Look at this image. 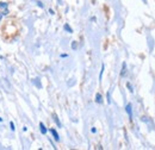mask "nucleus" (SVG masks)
<instances>
[{
  "mask_svg": "<svg viewBox=\"0 0 155 150\" xmlns=\"http://www.w3.org/2000/svg\"><path fill=\"white\" fill-rule=\"evenodd\" d=\"M67 56H68L67 54H62V55H61V57H67Z\"/></svg>",
  "mask_w": 155,
  "mask_h": 150,
  "instance_id": "nucleus-17",
  "label": "nucleus"
},
{
  "mask_svg": "<svg viewBox=\"0 0 155 150\" xmlns=\"http://www.w3.org/2000/svg\"><path fill=\"white\" fill-rule=\"evenodd\" d=\"M125 74H127V63H125V62H123V64H122L120 76H125Z\"/></svg>",
  "mask_w": 155,
  "mask_h": 150,
  "instance_id": "nucleus-3",
  "label": "nucleus"
},
{
  "mask_svg": "<svg viewBox=\"0 0 155 150\" xmlns=\"http://www.w3.org/2000/svg\"><path fill=\"white\" fill-rule=\"evenodd\" d=\"M10 128H11V130H12V131H15V130H16V126H15L13 122H10Z\"/></svg>",
  "mask_w": 155,
  "mask_h": 150,
  "instance_id": "nucleus-10",
  "label": "nucleus"
},
{
  "mask_svg": "<svg viewBox=\"0 0 155 150\" xmlns=\"http://www.w3.org/2000/svg\"><path fill=\"white\" fill-rule=\"evenodd\" d=\"M107 104H111V99H110V92H107Z\"/></svg>",
  "mask_w": 155,
  "mask_h": 150,
  "instance_id": "nucleus-12",
  "label": "nucleus"
},
{
  "mask_svg": "<svg viewBox=\"0 0 155 150\" xmlns=\"http://www.w3.org/2000/svg\"><path fill=\"white\" fill-rule=\"evenodd\" d=\"M125 111H127V113H128L129 118H130V119H133V111H131V104H128V105H127V107H125Z\"/></svg>",
  "mask_w": 155,
  "mask_h": 150,
  "instance_id": "nucleus-2",
  "label": "nucleus"
},
{
  "mask_svg": "<svg viewBox=\"0 0 155 150\" xmlns=\"http://www.w3.org/2000/svg\"><path fill=\"white\" fill-rule=\"evenodd\" d=\"M4 17V15H2V12H0V21H1V19Z\"/></svg>",
  "mask_w": 155,
  "mask_h": 150,
  "instance_id": "nucleus-16",
  "label": "nucleus"
},
{
  "mask_svg": "<svg viewBox=\"0 0 155 150\" xmlns=\"http://www.w3.org/2000/svg\"><path fill=\"white\" fill-rule=\"evenodd\" d=\"M91 131L93 132V133H96V132H97V129H96V128H92V130H91Z\"/></svg>",
  "mask_w": 155,
  "mask_h": 150,
  "instance_id": "nucleus-14",
  "label": "nucleus"
},
{
  "mask_svg": "<svg viewBox=\"0 0 155 150\" xmlns=\"http://www.w3.org/2000/svg\"><path fill=\"white\" fill-rule=\"evenodd\" d=\"M127 87H128V90H129V91H130V92H131V93H133V92H134V90H133V87H131V85H130V83H129V82H128V83H127Z\"/></svg>",
  "mask_w": 155,
  "mask_h": 150,
  "instance_id": "nucleus-11",
  "label": "nucleus"
},
{
  "mask_svg": "<svg viewBox=\"0 0 155 150\" xmlns=\"http://www.w3.org/2000/svg\"><path fill=\"white\" fill-rule=\"evenodd\" d=\"M72 48L75 49V48H77V43H73V44H72Z\"/></svg>",
  "mask_w": 155,
  "mask_h": 150,
  "instance_id": "nucleus-13",
  "label": "nucleus"
},
{
  "mask_svg": "<svg viewBox=\"0 0 155 150\" xmlns=\"http://www.w3.org/2000/svg\"><path fill=\"white\" fill-rule=\"evenodd\" d=\"M54 122L58 124V128H61V123H60V120H58V117L56 116V114H54Z\"/></svg>",
  "mask_w": 155,
  "mask_h": 150,
  "instance_id": "nucleus-7",
  "label": "nucleus"
},
{
  "mask_svg": "<svg viewBox=\"0 0 155 150\" xmlns=\"http://www.w3.org/2000/svg\"><path fill=\"white\" fill-rule=\"evenodd\" d=\"M64 30H67L69 34H72V32H73V30L69 28V25H68V24H66V25H64Z\"/></svg>",
  "mask_w": 155,
  "mask_h": 150,
  "instance_id": "nucleus-9",
  "label": "nucleus"
},
{
  "mask_svg": "<svg viewBox=\"0 0 155 150\" xmlns=\"http://www.w3.org/2000/svg\"><path fill=\"white\" fill-rule=\"evenodd\" d=\"M104 69H105V66L103 64V66H101V70H100V74H99V81H101V77H103V73H104Z\"/></svg>",
  "mask_w": 155,
  "mask_h": 150,
  "instance_id": "nucleus-8",
  "label": "nucleus"
},
{
  "mask_svg": "<svg viewBox=\"0 0 155 150\" xmlns=\"http://www.w3.org/2000/svg\"><path fill=\"white\" fill-rule=\"evenodd\" d=\"M37 4H38L39 7H43V5H42V2H41V1H37Z\"/></svg>",
  "mask_w": 155,
  "mask_h": 150,
  "instance_id": "nucleus-15",
  "label": "nucleus"
},
{
  "mask_svg": "<svg viewBox=\"0 0 155 150\" xmlns=\"http://www.w3.org/2000/svg\"><path fill=\"white\" fill-rule=\"evenodd\" d=\"M96 103H97V104H101V103H103V95L100 93L96 94Z\"/></svg>",
  "mask_w": 155,
  "mask_h": 150,
  "instance_id": "nucleus-5",
  "label": "nucleus"
},
{
  "mask_svg": "<svg viewBox=\"0 0 155 150\" xmlns=\"http://www.w3.org/2000/svg\"><path fill=\"white\" fill-rule=\"evenodd\" d=\"M39 130H41V132H42L43 135H45V133L48 132V130H47V128H45V125H44L43 123H39Z\"/></svg>",
  "mask_w": 155,
  "mask_h": 150,
  "instance_id": "nucleus-4",
  "label": "nucleus"
},
{
  "mask_svg": "<svg viewBox=\"0 0 155 150\" xmlns=\"http://www.w3.org/2000/svg\"><path fill=\"white\" fill-rule=\"evenodd\" d=\"M1 122H2V118H0V123H1Z\"/></svg>",
  "mask_w": 155,
  "mask_h": 150,
  "instance_id": "nucleus-18",
  "label": "nucleus"
},
{
  "mask_svg": "<svg viewBox=\"0 0 155 150\" xmlns=\"http://www.w3.org/2000/svg\"><path fill=\"white\" fill-rule=\"evenodd\" d=\"M49 131L51 132V135H53V137H54V139H55L56 142H58V141H60V136H58V131H56L55 129H53V128H51V129H50Z\"/></svg>",
  "mask_w": 155,
  "mask_h": 150,
  "instance_id": "nucleus-1",
  "label": "nucleus"
},
{
  "mask_svg": "<svg viewBox=\"0 0 155 150\" xmlns=\"http://www.w3.org/2000/svg\"><path fill=\"white\" fill-rule=\"evenodd\" d=\"M7 6H8V5H7V2H4V1H1V2H0V8H1V10H6V8H7Z\"/></svg>",
  "mask_w": 155,
  "mask_h": 150,
  "instance_id": "nucleus-6",
  "label": "nucleus"
}]
</instances>
